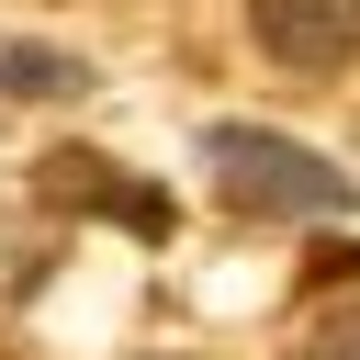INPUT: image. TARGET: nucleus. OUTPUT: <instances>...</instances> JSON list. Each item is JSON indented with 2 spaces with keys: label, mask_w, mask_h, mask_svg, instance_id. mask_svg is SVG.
<instances>
[{
  "label": "nucleus",
  "mask_w": 360,
  "mask_h": 360,
  "mask_svg": "<svg viewBox=\"0 0 360 360\" xmlns=\"http://www.w3.org/2000/svg\"><path fill=\"white\" fill-rule=\"evenodd\" d=\"M202 169H214V191L236 202V214H259V225H292V214H349L360 191H349V169H326L315 146H292V135H270V124H214L202 135Z\"/></svg>",
  "instance_id": "nucleus-1"
},
{
  "label": "nucleus",
  "mask_w": 360,
  "mask_h": 360,
  "mask_svg": "<svg viewBox=\"0 0 360 360\" xmlns=\"http://www.w3.org/2000/svg\"><path fill=\"white\" fill-rule=\"evenodd\" d=\"M0 90H79V56H56V45H11V34H0Z\"/></svg>",
  "instance_id": "nucleus-4"
},
{
  "label": "nucleus",
  "mask_w": 360,
  "mask_h": 360,
  "mask_svg": "<svg viewBox=\"0 0 360 360\" xmlns=\"http://www.w3.org/2000/svg\"><path fill=\"white\" fill-rule=\"evenodd\" d=\"M248 34L292 79H338L360 56V0H248Z\"/></svg>",
  "instance_id": "nucleus-2"
},
{
  "label": "nucleus",
  "mask_w": 360,
  "mask_h": 360,
  "mask_svg": "<svg viewBox=\"0 0 360 360\" xmlns=\"http://www.w3.org/2000/svg\"><path fill=\"white\" fill-rule=\"evenodd\" d=\"M304 360H360V292H349V304H326V315L304 326Z\"/></svg>",
  "instance_id": "nucleus-5"
},
{
  "label": "nucleus",
  "mask_w": 360,
  "mask_h": 360,
  "mask_svg": "<svg viewBox=\"0 0 360 360\" xmlns=\"http://www.w3.org/2000/svg\"><path fill=\"white\" fill-rule=\"evenodd\" d=\"M45 191H90V214H112V225H135V236H169V191L101 169L90 146H56V158H45Z\"/></svg>",
  "instance_id": "nucleus-3"
}]
</instances>
